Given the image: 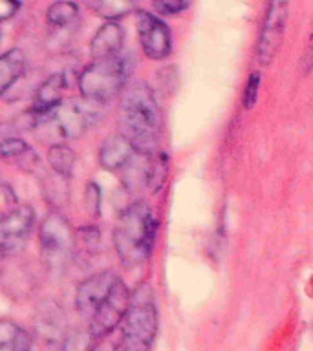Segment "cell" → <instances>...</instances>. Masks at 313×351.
Wrapping results in <instances>:
<instances>
[{
    "instance_id": "1",
    "label": "cell",
    "mask_w": 313,
    "mask_h": 351,
    "mask_svg": "<svg viewBox=\"0 0 313 351\" xmlns=\"http://www.w3.org/2000/svg\"><path fill=\"white\" fill-rule=\"evenodd\" d=\"M117 128L136 154H152L158 148L161 112L152 88L136 81L123 88Z\"/></svg>"
},
{
    "instance_id": "2",
    "label": "cell",
    "mask_w": 313,
    "mask_h": 351,
    "mask_svg": "<svg viewBox=\"0 0 313 351\" xmlns=\"http://www.w3.org/2000/svg\"><path fill=\"white\" fill-rule=\"evenodd\" d=\"M158 219L147 203L136 202L119 214L114 227V247L126 267H137L152 254Z\"/></svg>"
},
{
    "instance_id": "3",
    "label": "cell",
    "mask_w": 313,
    "mask_h": 351,
    "mask_svg": "<svg viewBox=\"0 0 313 351\" xmlns=\"http://www.w3.org/2000/svg\"><path fill=\"white\" fill-rule=\"evenodd\" d=\"M158 328L156 293L148 282H141L130 293L128 307L121 320V351H152Z\"/></svg>"
},
{
    "instance_id": "4",
    "label": "cell",
    "mask_w": 313,
    "mask_h": 351,
    "mask_svg": "<svg viewBox=\"0 0 313 351\" xmlns=\"http://www.w3.org/2000/svg\"><path fill=\"white\" fill-rule=\"evenodd\" d=\"M99 115H101V104L82 97L68 99V101H60L49 114L33 121L32 128L40 136V139L57 145L65 139L81 137L90 126L95 125Z\"/></svg>"
},
{
    "instance_id": "5",
    "label": "cell",
    "mask_w": 313,
    "mask_h": 351,
    "mask_svg": "<svg viewBox=\"0 0 313 351\" xmlns=\"http://www.w3.org/2000/svg\"><path fill=\"white\" fill-rule=\"evenodd\" d=\"M132 71V57L128 53H117L108 59L93 60L79 75L77 86L81 97L95 104L108 103L126 86Z\"/></svg>"
},
{
    "instance_id": "6",
    "label": "cell",
    "mask_w": 313,
    "mask_h": 351,
    "mask_svg": "<svg viewBox=\"0 0 313 351\" xmlns=\"http://www.w3.org/2000/svg\"><path fill=\"white\" fill-rule=\"evenodd\" d=\"M40 256L49 273L66 271L76 256V232L70 221L59 210H49L38 229Z\"/></svg>"
},
{
    "instance_id": "7",
    "label": "cell",
    "mask_w": 313,
    "mask_h": 351,
    "mask_svg": "<svg viewBox=\"0 0 313 351\" xmlns=\"http://www.w3.org/2000/svg\"><path fill=\"white\" fill-rule=\"evenodd\" d=\"M35 223V210L30 205H16L0 216V262L16 256L24 249Z\"/></svg>"
},
{
    "instance_id": "8",
    "label": "cell",
    "mask_w": 313,
    "mask_h": 351,
    "mask_svg": "<svg viewBox=\"0 0 313 351\" xmlns=\"http://www.w3.org/2000/svg\"><path fill=\"white\" fill-rule=\"evenodd\" d=\"M128 300H130V291L125 285V282L119 280L108 295V298L86 320V328L90 329V333L97 340L114 333V329L119 326L123 317H125Z\"/></svg>"
},
{
    "instance_id": "9",
    "label": "cell",
    "mask_w": 313,
    "mask_h": 351,
    "mask_svg": "<svg viewBox=\"0 0 313 351\" xmlns=\"http://www.w3.org/2000/svg\"><path fill=\"white\" fill-rule=\"evenodd\" d=\"M136 16L143 53L152 60L167 59L172 51V35L169 26L158 15H152L148 11L137 10Z\"/></svg>"
},
{
    "instance_id": "10",
    "label": "cell",
    "mask_w": 313,
    "mask_h": 351,
    "mask_svg": "<svg viewBox=\"0 0 313 351\" xmlns=\"http://www.w3.org/2000/svg\"><path fill=\"white\" fill-rule=\"evenodd\" d=\"M68 318L59 302L46 298L37 306L33 313L35 337L48 348H59L62 339L68 333Z\"/></svg>"
},
{
    "instance_id": "11",
    "label": "cell",
    "mask_w": 313,
    "mask_h": 351,
    "mask_svg": "<svg viewBox=\"0 0 313 351\" xmlns=\"http://www.w3.org/2000/svg\"><path fill=\"white\" fill-rule=\"evenodd\" d=\"M286 22H288V4L286 2H273L268 5L266 19H264L262 32L258 38V62L269 64L279 51L282 37H284Z\"/></svg>"
},
{
    "instance_id": "12",
    "label": "cell",
    "mask_w": 313,
    "mask_h": 351,
    "mask_svg": "<svg viewBox=\"0 0 313 351\" xmlns=\"http://www.w3.org/2000/svg\"><path fill=\"white\" fill-rule=\"evenodd\" d=\"M119 280L121 278L115 273L103 271V273L92 274L90 278L81 282L76 291L77 313L88 320L93 313L97 311L99 306L108 298V295L112 293V289H114Z\"/></svg>"
},
{
    "instance_id": "13",
    "label": "cell",
    "mask_w": 313,
    "mask_h": 351,
    "mask_svg": "<svg viewBox=\"0 0 313 351\" xmlns=\"http://www.w3.org/2000/svg\"><path fill=\"white\" fill-rule=\"evenodd\" d=\"M66 90V75L65 73H54L48 79H44L38 84L35 97H33V104L30 112H27V119H30V126L33 125V121L43 117V115L49 114L57 104L62 101V93Z\"/></svg>"
},
{
    "instance_id": "14",
    "label": "cell",
    "mask_w": 313,
    "mask_h": 351,
    "mask_svg": "<svg viewBox=\"0 0 313 351\" xmlns=\"http://www.w3.org/2000/svg\"><path fill=\"white\" fill-rule=\"evenodd\" d=\"M123 44H125V29L117 22H106L93 35L90 51H92L93 60L108 59L123 51Z\"/></svg>"
},
{
    "instance_id": "15",
    "label": "cell",
    "mask_w": 313,
    "mask_h": 351,
    "mask_svg": "<svg viewBox=\"0 0 313 351\" xmlns=\"http://www.w3.org/2000/svg\"><path fill=\"white\" fill-rule=\"evenodd\" d=\"M134 154L136 152L132 150L125 137L115 134V136L104 139L99 148V163L106 170H123Z\"/></svg>"
},
{
    "instance_id": "16",
    "label": "cell",
    "mask_w": 313,
    "mask_h": 351,
    "mask_svg": "<svg viewBox=\"0 0 313 351\" xmlns=\"http://www.w3.org/2000/svg\"><path fill=\"white\" fill-rule=\"evenodd\" d=\"M0 156L16 167H21L26 172H35L40 167V159L37 152L33 150L26 141H22L21 137L11 136L0 143Z\"/></svg>"
},
{
    "instance_id": "17",
    "label": "cell",
    "mask_w": 313,
    "mask_h": 351,
    "mask_svg": "<svg viewBox=\"0 0 313 351\" xmlns=\"http://www.w3.org/2000/svg\"><path fill=\"white\" fill-rule=\"evenodd\" d=\"M26 70V55L19 48L0 55V95H4Z\"/></svg>"
},
{
    "instance_id": "18",
    "label": "cell",
    "mask_w": 313,
    "mask_h": 351,
    "mask_svg": "<svg viewBox=\"0 0 313 351\" xmlns=\"http://www.w3.org/2000/svg\"><path fill=\"white\" fill-rule=\"evenodd\" d=\"M33 339L11 320H0V351H32Z\"/></svg>"
},
{
    "instance_id": "19",
    "label": "cell",
    "mask_w": 313,
    "mask_h": 351,
    "mask_svg": "<svg viewBox=\"0 0 313 351\" xmlns=\"http://www.w3.org/2000/svg\"><path fill=\"white\" fill-rule=\"evenodd\" d=\"M169 174V156L161 150L147 154V174H145V189L158 192L167 181Z\"/></svg>"
},
{
    "instance_id": "20",
    "label": "cell",
    "mask_w": 313,
    "mask_h": 351,
    "mask_svg": "<svg viewBox=\"0 0 313 351\" xmlns=\"http://www.w3.org/2000/svg\"><path fill=\"white\" fill-rule=\"evenodd\" d=\"M48 163L55 174L68 180L73 174V167H76V154L70 147H66L65 143H57L51 145L48 150Z\"/></svg>"
},
{
    "instance_id": "21",
    "label": "cell",
    "mask_w": 313,
    "mask_h": 351,
    "mask_svg": "<svg viewBox=\"0 0 313 351\" xmlns=\"http://www.w3.org/2000/svg\"><path fill=\"white\" fill-rule=\"evenodd\" d=\"M79 19V5L73 2H55L46 11V21L54 27L66 29Z\"/></svg>"
},
{
    "instance_id": "22",
    "label": "cell",
    "mask_w": 313,
    "mask_h": 351,
    "mask_svg": "<svg viewBox=\"0 0 313 351\" xmlns=\"http://www.w3.org/2000/svg\"><path fill=\"white\" fill-rule=\"evenodd\" d=\"M88 8L108 22H115V19H121V16H126L137 11V4H134V2H117V0L88 2Z\"/></svg>"
},
{
    "instance_id": "23",
    "label": "cell",
    "mask_w": 313,
    "mask_h": 351,
    "mask_svg": "<svg viewBox=\"0 0 313 351\" xmlns=\"http://www.w3.org/2000/svg\"><path fill=\"white\" fill-rule=\"evenodd\" d=\"M97 339L90 333V329L84 328H73L68 329V333L60 342V351H93Z\"/></svg>"
},
{
    "instance_id": "24",
    "label": "cell",
    "mask_w": 313,
    "mask_h": 351,
    "mask_svg": "<svg viewBox=\"0 0 313 351\" xmlns=\"http://www.w3.org/2000/svg\"><path fill=\"white\" fill-rule=\"evenodd\" d=\"M99 241L101 234L97 227H81L76 234V254H93L99 249Z\"/></svg>"
},
{
    "instance_id": "25",
    "label": "cell",
    "mask_w": 313,
    "mask_h": 351,
    "mask_svg": "<svg viewBox=\"0 0 313 351\" xmlns=\"http://www.w3.org/2000/svg\"><path fill=\"white\" fill-rule=\"evenodd\" d=\"M84 205H86L90 216L97 218L101 213V189L97 183L90 181L86 185V192H84Z\"/></svg>"
},
{
    "instance_id": "26",
    "label": "cell",
    "mask_w": 313,
    "mask_h": 351,
    "mask_svg": "<svg viewBox=\"0 0 313 351\" xmlns=\"http://www.w3.org/2000/svg\"><path fill=\"white\" fill-rule=\"evenodd\" d=\"M258 88H260V73L258 71H253L249 79H247L246 92H244V106L247 110H251L255 106L258 99Z\"/></svg>"
},
{
    "instance_id": "27",
    "label": "cell",
    "mask_w": 313,
    "mask_h": 351,
    "mask_svg": "<svg viewBox=\"0 0 313 351\" xmlns=\"http://www.w3.org/2000/svg\"><path fill=\"white\" fill-rule=\"evenodd\" d=\"M189 5H191L189 2H181V0H163V2H154L152 8L159 15L174 16L180 15L181 11H185Z\"/></svg>"
},
{
    "instance_id": "28",
    "label": "cell",
    "mask_w": 313,
    "mask_h": 351,
    "mask_svg": "<svg viewBox=\"0 0 313 351\" xmlns=\"http://www.w3.org/2000/svg\"><path fill=\"white\" fill-rule=\"evenodd\" d=\"M21 2H13V0H0V21H5V19H11L13 15H16V11L21 10Z\"/></svg>"
}]
</instances>
